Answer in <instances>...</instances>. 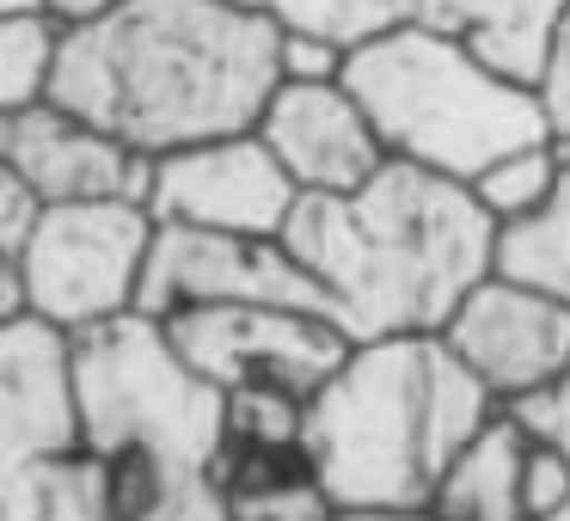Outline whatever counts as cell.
<instances>
[{"instance_id":"cell-9","label":"cell","mask_w":570,"mask_h":521,"mask_svg":"<svg viewBox=\"0 0 570 521\" xmlns=\"http://www.w3.org/2000/svg\"><path fill=\"white\" fill-rule=\"evenodd\" d=\"M0 166L26 178L43 203L124 197V203H148L154 209V178H160V154L117 141L111 129L87 124L62 99L0 111Z\"/></svg>"},{"instance_id":"cell-23","label":"cell","mask_w":570,"mask_h":521,"mask_svg":"<svg viewBox=\"0 0 570 521\" xmlns=\"http://www.w3.org/2000/svg\"><path fill=\"white\" fill-rule=\"evenodd\" d=\"M540 99H546V111H552V129H558V141H564V136H570V0H564V13H558L552 50H546Z\"/></svg>"},{"instance_id":"cell-4","label":"cell","mask_w":570,"mask_h":521,"mask_svg":"<svg viewBox=\"0 0 570 521\" xmlns=\"http://www.w3.org/2000/svg\"><path fill=\"white\" fill-rule=\"evenodd\" d=\"M350 92L368 105L386 154L448 178H479L491 160L533 141H558L540 87L491 68L442 26H386L350 50Z\"/></svg>"},{"instance_id":"cell-15","label":"cell","mask_w":570,"mask_h":521,"mask_svg":"<svg viewBox=\"0 0 570 521\" xmlns=\"http://www.w3.org/2000/svg\"><path fill=\"white\" fill-rule=\"evenodd\" d=\"M564 148V141H558ZM497 276H515L528 288L570 301V148H564V178L533 215L497 227Z\"/></svg>"},{"instance_id":"cell-27","label":"cell","mask_w":570,"mask_h":521,"mask_svg":"<svg viewBox=\"0 0 570 521\" xmlns=\"http://www.w3.org/2000/svg\"><path fill=\"white\" fill-rule=\"evenodd\" d=\"M19 13H50V0H0V19H19Z\"/></svg>"},{"instance_id":"cell-7","label":"cell","mask_w":570,"mask_h":521,"mask_svg":"<svg viewBox=\"0 0 570 521\" xmlns=\"http://www.w3.org/2000/svg\"><path fill=\"white\" fill-rule=\"evenodd\" d=\"M203 301H276V307H307V313L337 320L325 283L288 252V239L160 222L136 313L173 320V313L203 307Z\"/></svg>"},{"instance_id":"cell-17","label":"cell","mask_w":570,"mask_h":521,"mask_svg":"<svg viewBox=\"0 0 570 521\" xmlns=\"http://www.w3.org/2000/svg\"><path fill=\"white\" fill-rule=\"evenodd\" d=\"M558 178H564V148H558V141H533V148H515V154H503V160H491L472 178V190H479V203L497 215V227H503V222H521V215L540 209L558 190Z\"/></svg>"},{"instance_id":"cell-11","label":"cell","mask_w":570,"mask_h":521,"mask_svg":"<svg viewBox=\"0 0 570 521\" xmlns=\"http://www.w3.org/2000/svg\"><path fill=\"white\" fill-rule=\"evenodd\" d=\"M87 417H80V368L75 332L38 320L0 325V472L50 466L80 454Z\"/></svg>"},{"instance_id":"cell-8","label":"cell","mask_w":570,"mask_h":521,"mask_svg":"<svg viewBox=\"0 0 570 521\" xmlns=\"http://www.w3.org/2000/svg\"><path fill=\"white\" fill-rule=\"evenodd\" d=\"M301 197L276 148L246 129V136H215L197 148L160 154V178H154V215L178 227H215V234H264L283 239L295 222Z\"/></svg>"},{"instance_id":"cell-6","label":"cell","mask_w":570,"mask_h":521,"mask_svg":"<svg viewBox=\"0 0 570 521\" xmlns=\"http://www.w3.org/2000/svg\"><path fill=\"white\" fill-rule=\"evenodd\" d=\"M178 356L197 374H209L222 393L239 386H276V393L313 399L344 368L356 337L337 320L307 307H276V301H203L166 320Z\"/></svg>"},{"instance_id":"cell-26","label":"cell","mask_w":570,"mask_h":521,"mask_svg":"<svg viewBox=\"0 0 570 521\" xmlns=\"http://www.w3.org/2000/svg\"><path fill=\"white\" fill-rule=\"evenodd\" d=\"M337 521H454V515H442V509H368V515H337Z\"/></svg>"},{"instance_id":"cell-14","label":"cell","mask_w":570,"mask_h":521,"mask_svg":"<svg viewBox=\"0 0 570 521\" xmlns=\"http://www.w3.org/2000/svg\"><path fill=\"white\" fill-rule=\"evenodd\" d=\"M528 442H533V430L503 405L466 442V454L448 466L442 491H435V509L454 521H528V509H521V460H528Z\"/></svg>"},{"instance_id":"cell-22","label":"cell","mask_w":570,"mask_h":521,"mask_svg":"<svg viewBox=\"0 0 570 521\" xmlns=\"http://www.w3.org/2000/svg\"><path fill=\"white\" fill-rule=\"evenodd\" d=\"M43 209H50V203H43L19 173H7V166H0V258H19V252L31 246Z\"/></svg>"},{"instance_id":"cell-1","label":"cell","mask_w":570,"mask_h":521,"mask_svg":"<svg viewBox=\"0 0 570 521\" xmlns=\"http://www.w3.org/2000/svg\"><path fill=\"white\" fill-rule=\"evenodd\" d=\"M283 31L239 0H117L68 31L50 99L141 154L246 136L283 87Z\"/></svg>"},{"instance_id":"cell-21","label":"cell","mask_w":570,"mask_h":521,"mask_svg":"<svg viewBox=\"0 0 570 521\" xmlns=\"http://www.w3.org/2000/svg\"><path fill=\"white\" fill-rule=\"evenodd\" d=\"M350 43L325 31H283V80H344Z\"/></svg>"},{"instance_id":"cell-18","label":"cell","mask_w":570,"mask_h":521,"mask_svg":"<svg viewBox=\"0 0 570 521\" xmlns=\"http://www.w3.org/2000/svg\"><path fill=\"white\" fill-rule=\"evenodd\" d=\"M239 7H258V13L283 19L288 31H325L350 50L374 31L417 19V0H239Z\"/></svg>"},{"instance_id":"cell-28","label":"cell","mask_w":570,"mask_h":521,"mask_svg":"<svg viewBox=\"0 0 570 521\" xmlns=\"http://www.w3.org/2000/svg\"><path fill=\"white\" fill-rule=\"evenodd\" d=\"M540 521H570V497H564V503L552 509V515H540Z\"/></svg>"},{"instance_id":"cell-5","label":"cell","mask_w":570,"mask_h":521,"mask_svg":"<svg viewBox=\"0 0 570 521\" xmlns=\"http://www.w3.org/2000/svg\"><path fill=\"white\" fill-rule=\"evenodd\" d=\"M154 239H160V215L148 203H50L31 246L19 252L31 313L75 337L136 313Z\"/></svg>"},{"instance_id":"cell-24","label":"cell","mask_w":570,"mask_h":521,"mask_svg":"<svg viewBox=\"0 0 570 521\" xmlns=\"http://www.w3.org/2000/svg\"><path fill=\"white\" fill-rule=\"evenodd\" d=\"M515 411L521 423H528L533 435H546V442H558L570 454V374L558 386H546V393H528V399H515Z\"/></svg>"},{"instance_id":"cell-12","label":"cell","mask_w":570,"mask_h":521,"mask_svg":"<svg viewBox=\"0 0 570 521\" xmlns=\"http://www.w3.org/2000/svg\"><path fill=\"white\" fill-rule=\"evenodd\" d=\"M258 136L276 148L301 190H356L393 160L350 80H283L264 105Z\"/></svg>"},{"instance_id":"cell-16","label":"cell","mask_w":570,"mask_h":521,"mask_svg":"<svg viewBox=\"0 0 570 521\" xmlns=\"http://www.w3.org/2000/svg\"><path fill=\"white\" fill-rule=\"evenodd\" d=\"M68 26L50 13H19L0 19V111H26L56 92V68H62Z\"/></svg>"},{"instance_id":"cell-19","label":"cell","mask_w":570,"mask_h":521,"mask_svg":"<svg viewBox=\"0 0 570 521\" xmlns=\"http://www.w3.org/2000/svg\"><path fill=\"white\" fill-rule=\"evenodd\" d=\"M337 497L325 491V479H288L271 484V491H239L227 497V521H337Z\"/></svg>"},{"instance_id":"cell-25","label":"cell","mask_w":570,"mask_h":521,"mask_svg":"<svg viewBox=\"0 0 570 521\" xmlns=\"http://www.w3.org/2000/svg\"><path fill=\"white\" fill-rule=\"evenodd\" d=\"M111 7H117V0H50V19L75 31V26H92V19H105Z\"/></svg>"},{"instance_id":"cell-2","label":"cell","mask_w":570,"mask_h":521,"mask_svg":"<svg viewBox=\"0 0 570 521\" xmlns=\"http://www.w3.org/2000/svg\"><path fill=\"white\" fill-rule=\"evenodd\" d=\"M283 239L356 344L442 332L497 271V215L479 190L399 154L356 190H307Z\"/></svg>"},{"instance_id":"cell-13","label":"cell","mask_w":570,"mask_h":521,"mask_svg":"<svg viewBox=\"0 0 570 521\" xmlns=\"http://www.w3.org/2000/svg\"><path fill=\"white\" fill-rule=\"evenodd\" d=\"M558 13H564V0H417L423 26H442L454 38H466L491 68L528 80V87H540V75H546Z\"/></svg>"},{"instance_id":"cell-20","label":"cell","mask_w":570,"mask_h":521,"mask_svg":"<svg viewBox=\"0 0 570 521\" xmlns=\"http://www.w3.org/2000/svg\"><path fill=\"white\" fill-rule=\"evenodd\" d=\"M564 497H570V454L558 442H546V435H533L528 460H521V509H528V521H540Z\"/></svg>"},{"instance_id":"cell-3","label":"cell","mask_w":570,"mask_h":521,"mask_svg":"<svg viewBox=\"0 0 570 521\" xmlns=\"http://www.w3.org/2000/svg\"><path fill=\"white\" fill-rule=\"evenodd\" d=\"M503 411L442 332L350 344L344 368L307 399V442L344 515L430 509L448 466Z\"/></svg>"},{"instance_id":"cell-10","label":"cell","mask_w":570,"mask_h":521,"mask_svg":"<svg viewBox=\"0 0 570 521\" xmlns=\"http://www.w3.org/2000/svg\"><path fill=\"white\" fill-rule=\"evenodd\" d=\"M442 337L503 405L546 393L570 374V301L497 271L460 301V313L442 325Z\"/></svg>"}]
</instances>
